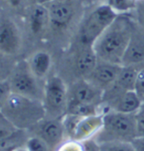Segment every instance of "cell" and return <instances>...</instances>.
<instances>
[{"mask_svg": "<svg viewBox=\"0 0 144 151\" xmlns=\"http://www.w3.org/2000/svg\"><path fill=\"white\" fill-rule=\"evenodd\" d=\"M49 34L60 48L68 47L76 34L86 7L78 0H53L47 4Z\"/></svg>", "mask_w": 144, "mask_h": 151, "instance_id": "6da1fadb", "label": "cell"}, {"mask_svg": "<svg viewBox=\"0 0 144 151\" xmlns=\"http://www.w3.org/2000/svg\"><path fill=\"white\" fill-rule=\"evenodd\" d=\"M133 24L131 14H119L92 46L97 60L122 65Z\"/></svg>", "mask_w": 144, "mask_h": 151, "instance_id": "7a4b0ae2", "label": "cell"}, {"mask_svg": "<svg viewBox=\"0 0 144 151\" xmlns=\"http://www.w3.org/2000/svg\"><path fill=\"white\" fill-rule=\"evenodd\" d=\"M59 70L56 72L67 83L86 79L94 68L97 58L93 47L71 42L60 52Z\"/></svg>", "mask_w": 144, "mask_h": 151, "instance_id": "3957f363", "label": "cell"}, {"mask_svg": "<svg viewBox=\"0 0 144 151\" xmlns=\"http://www.w3.org/2000/svg\"><path fill=\"white\" fill-rule=\"evenodd\" d=\"M0 113L15 128L32 129L45 118L42 102L11 93L0 108Z\"/></svg>", "mask_w": 144, "mask_h": 151, "instance_id": "277c9868", "label": "cell"}, {"mask_svg": "<svg viewBox=\"0 0 144 151\" xmlns=\"http://www.w3.org/2000/svg\"><path fill=\"white\" fill-rule=\"evenodd\" d=\"M118 15L110 6L103 3L87 7L71 42L92 47L97 39Z\"/></svg>", "mask_w": 144, "mask_h": 151, "instance_id": "5b68a950", "label": "cell"}, {"mask_svg": "<svg viewBox=\"0 0 144 151\" xmlns=\"http://www.w3.org/2000/svg\"><path fill=\"white\" fill-rule=\"evenodd\" d=\"M137 137L135 114L108 110L103 113V126L93 137L98 144L105 142H131Z\"/></svg>", "mask_w": 144, "mask_h": 151, "instance_id": "8992f818", "label": "cell"}, {"mask_svg": "<svg viewBox=\"0 0 144 151\" xmlns=\"http://www.w3.org/2000/svg\"><path fill=\"white\" fill-rule=\"evenodd\" d=\"M42 102L46 118H63L67 113L68 84L56 72L52 73L44 82Z\"/></svg>", "mask_w": 144, "mask_h": 151, "instance_id": "52a82bcc", "label": "cell"}, {"mask_svg": "<svg viewBox=\"0 0 144 151\" xmlns=\"http://www.w3.org/2000/svg\"><path fill=\"white\" fill-rule=\"evenodd\" d=\"M9 82L11 93L42 101L44 83L32 73L27 61L15 68Z\"/></svg>", "mask_w": 144, "mask_h": 151, "instance_id": "ba28073f", "label": "cell"}, {"mask_svg": "<svg viewBox=\"0 0 144 151\" xmlns=\"http://www.w3.org/2000/svg\"><path fill=\"white\" fill-rule=\"evenodd\" d=\"M143 101L134 90L123 91L112 85L103 93V113L108 110L125 114H135L140 108Z\"/></svg>", "mask_w": 144, "mask_h": 151, "instance_id": "9c48e42d", "label": "cell"}, {"mask_svg": "<svg viewBox=\"0 0 144 151\" xmlns=\"http://www.w3.org/2000/svg\"><path fill=\"white\" fill-rule=\"evenodd\" d=\"M32 129H34L35 135L42 138L53 151L67 139L63 124V118L52 119L45 117Z\"/></svg>", "mask_w": 144, "mask_h": 151, "instance_id": "30bf717a", "label": "cell"}, {"mask_svg": "<svg viewBox=\"0 0 144 151\" xmlns=\"http://www.w3.org/2000/svg\"><path fill=\"white\" fill-rule=\"evenodd\" d=\"M22 35L16 23L9 18L0 19V54L13 56L22 48Z\"/></svg>", "mask_w": 144, "mask_h": 151, "instance_id": "8fae6325", "label": "cell"}, {"mask_svg": "<svg viewBox=\"0 0 144 151\" xmlns=\"http://www.w3.org/2000/svg\"><path fill=\"white\" fill-rule=\"evenodd\" d=\"M122 65L133 67L139 70L144 68V31L135 21Z\"/></svg>", "mask_w": 144, "mask_h": 151, "instance_id": "7c38bea8", "label": "cell"}, {"mask_svg": "<svg viewBox=\"0 0 144 151\" xmlns=\"http://www.w3.org/2000/svg\"><path fill=\"white\" fill-rule=\"evenodd\" d=\"M103 91L97 88L86 79L76 80L68 84L69 101L89 104L102 107Z\"/></svg>", "mask_w": 144, "mask_h": 151, "instance_id": "4fadbf2b", "label": "cell"}, {"mask_svg": "<svg viewBox=\"0 0 144 151\" xmlns=\"http://www.w3.org/2000/svg\"><path fill=\"white\" fill-rule=\"evenodd\" d=\"M122 65L97 60L96 65L86 78L97 88L104 92L115 82Z\"/></svg>", "mask_w": 144, "mask_h": 151, "instance_id": "5bb4252c", "label": "cell"}, {"mask_svg": "<svg viewBox=\"0 0 144 151\" xmlns=\"http://www.w3.org/2000/svg\"><path fill=\"white\" fill-rule=\"evenodd\" d=\"M27 65L32 73L41 82L52 74L54 67V56L46 49H38L29 56L27 60Z\"/></svg>", "mask_w": 144, "mask_h": 151, "instance_id": "9a60e30c", "label": "cell"}, {"mask_svg": "<svg viewBox=\"0 0 144 151\" xmlns=\"http://www.w3.org/2000/svg\"><path fill=\"white\" fill-rule=\"evenodd\" d=\"M28 27L31 33L37 37L49 34V14L47 5L32 4L28 14Z\"/></svg>", "mask_w": 144, "mask_h": 151, "instance_id": "2e32d148", "label": "cell"}, {"mask_svg": "<svg viewBox=\"0 0 144 151\" xmlns=\"http://www.w3.org/2000/svg\"><path fill=\"white\" fill-rule=\"evenodd\" d=\"M103 126V113L81 117L77 122L70 139L84 142L96 136Z\"/></svg>", "mask_w": 144, "mask_h": 151, "instance_id": "e0dca14e", "label": "cell"}, {"mask_svg": "<svg viewBox=\"0 0 144 151\" xmlns=\"http://www.w3.org/2000/svg\"><path fill=\"white\" fill-rule=\"evenodd\" d=\"M138 71L139 70L136 68L122 65L114 85L123 91L134 90Z\"/></svg>", "mask_w": 144, "mask_h": 151, "instance_id": "ac0fdd59", "label": "cell"}, {"mask_svg": "<svg viewBox=\"0 0 144 151\" xmlns=\"http://www.w3.org/2000/svg\"><path fill=\"white\" fill-rule=\"evenodd\" d=\"M102 113H103V110L101 106L69 101L66 114H71L80 117H86L97 115V114H102Z\"/></svg>", "mask_w": 144, "mask_h": 151, "instance_id": "d6986e66", "label": "cell"}, {"mask_svg": "<svg viewBox=\"0 0 144 151\" xmlns=\"http://www.w3.org/2000/svg\"><path fill=\"white\" fill-rule=\"evenodd\" d=\"M25 131L17 129L11 135L0 139V151L13 150L17 149L22 142H27V140H24Z\"/></svg>", "mask_w": 144, "mask_h": 151, "instance_id": "ffe728a7", "label": "cell"}, {"mask_svg": "<svg viewBox=\"0 0 144 151\" xmlns=\"http://www.w3.org/2000/svg\"><path fill=\"white\" fill-rule=\"evenodd\" d=\"M103 4L110 6L116 14H130L135 9L136 4L133 0H103Z\"/></svg>", "mask_w": 144, "mask_h": 151, "instance_id": "44dd1931", "label": "cell"}, {"mask_svg": "<svg viewBox=\"0 0 144 151\" xmlns=\"http://www.w3.org/2000/svg\"><path fill=\"white\" fill-rule=\"evenodd\" d=\"M99 151H137L130 142H105L99 144Z\"/></svg>", "mask_w": 144, "mask_h": 151, "instance_id": "7402d4cb", "label": "cell"}, {"mask_svg": "<svg viewBox=\"0 0 144 151\" xmlns=\"http://www.w3.org/2000/svg\"><path fill=\"white\" fill-rule=\"evenodd\" d=\"M25 148L27 151H53L42 138L36 135L28 137Z\"/></svg>", "mask_w": 144, "mask_h": 151, "instance_id": "603a6c76", "label": "cell"}, {"mask_svg": "<svg viewBox=\"0 0 144 151\" xmlns=\"http://www.w3.org/2000/svg\"><path fill=\"white\" fill-rule=\"evenodd\" d=\"M54 151H85L84 144L75 139H65Z\"/></svg>", "mask_w": 144, "mask_h": 151, "instance_id": "cb8c5ba5", "label": "cell"}, {"mask_svg": "<svg viewBox=\"0 0 144 151\" xmlns=\"http://www.w3.org/2000/svg\"><path fill=\"white\" fill-rule=\"evenodd\" d=\"M134 21L144 31V1L141 0L136 4L135 9L130 13Z\"/></svg>", "mask_w": 144, "mask_h": 151, "instance_id": "d4e9b609", "label": "cell"}, {"mask_svg": "<svg viewBox=\"0 0 144 151\" xmlns=\"http://www.w3.org/2000/svg\"><path fill=\"white\" fill-rule=\"evenodd\" d=\"M137 122V137H144V102L142 103L140 108L135 113Z\"/></svg>", "mask_w": 144, "mask_h": 151, "instance_id": "484cf974", "label": "cell"}, {"mask_svg": "<svg viewBox=\"0 0 144 151\" xmlns=\"http://www.w3.org/2000/svg\"><path fill=\"white\" fill-rule=\"evenodd\" d=\"M134 91L141 100L144 102V68L138 71Z\"/></svg>", "mask_w": 144, "mask_h": 151, "instance_id": "4316f807", "label": "cell"}, {"mask_svg": "<svg viewBox=\"0 0 144 151\" xmlns=\"http://www.w3.org/2000/svg\"><path fill=\"white\" fill-rule=\"evenodd\" d=\"M11 93V88L9 80L0 81V108L6 101L9 95Z\"/></svg>", "mask_w": 144, "mask_h": 151, "instance_id": "83f0119b", "label": "cell"}, {"mask_svg": "<svg viewBox=\"0 0 144 151\" xmlns=\"http://www.w3.org/2000/svg\"><path fill=\"white\" fill-rule=\"evenodd\" d=\"M16 130H17V128H15L12 124L8 122L7 120L5 121V122H3V123L0 122V139L11 135Z\"/></svg>", "mask_w": 144, "mask_h": 151, "instance_id": "f1b7e54d", "label": "cell"}, {"mask_svg": "<svg viewBox=\"0 0 144 151\" xmlns=\"http://www.w3.org/2000/svg\"><path fill=\"white\" fill-rule=\"evenodd\" d=\"M85 151H99V144L94 138H91L82 142Z\"/></svg>", "mask_w": 144, "mask_h": 151, "instance_id": "f546056e", "label": "cell"}, {"mask_svg": "<svg viewBox=\"0 0 144 151\" xmlns=\"http://www.w3.org/2000/svg\"><path fill=\"white\" fill-rule=\"evenodd\" d=\"M130 143L137 151H144V137H137Z\"/></svg>", "mask_w": 144, "mask_h": 151, "instance_id": "4dcf8cb0", "label": "cell"}, {"mask_svg": "<svg viewBox=\"0 0 144 151\" xmlns=\"http://www.w3.org/2000/svg\"><path fill=\"white\" fill-rule=\"evenodd\" d=\"M78 1L86 8L103 3V0H78Z\"/></svg>", "mask_w": 144, "mask_h": 151, "instance_id": "1f68e13d", "label": "cell"}, {"mask_svg": "<svg viewBox=\"0 0 144 151\" xmlns=\"http://www.w3.org/2000/svg\"><path fill=\"white\" fill-rule=\"evenodd\" d=\"M9 6L13 8H19L24 3V0H5Z\"/></svg>", "mask_w": 144, "mask_h": 151, "instance_id": "d6a6232c", "label": "cell"}, {"mask_svg": "<svg viewBox=\"0 0 144 151\" xmlns=\"http://www.w3.org/2000/svg\"><path fill=\"white\" fill-rule=\"evenodd\" d=\"M32 4H39V5H47L53 0H30Z\"/></svg>", "mask_w": 144, "mask_h": 151, "instance_id": "836d02e7", "label": "cell"}, {"mask_svg": "<svg viewBox=\"0 0 144 151\" xmlns=\"http://www.w3.org/2000/svg\"><path fill=\"white\" fill-rule=\"evenodd\" d=\"M11 151H27V149L25 148V149H21V148H17V149H15V150H13Z\"/></svg>", "mask_w": 144, "mask_h": 151, "instance_id": "e575fe53", "label": "cell"}, {"mask_svg": "<svg viewBox=\"0 0 144 151\" xmlns=\"http://www.w3.org/2000/svg\"><path fill=\"white\" fill-rule=\"evenodd\" d=\"M133 1H134L135 3H137V2H139V1H141V0H133Z\"/></svg>", "mask_w": 144, "mask_h": 151, "instance_id": "d590c367", "label": "cell"}, {"mask_svg": "<svg viewBox=\"0 0 144 151\" xmlns=\"http://www.w3.org/2000/svg\"><path fill=\"white\" fill-rule=\"evenodd\" d=\"M143 1H144V0H143Z\"/></svg>", "mask_w": 144, "mask_h": 151, "instance_id": "8d00e7d4", "label": "cell"}]
</instances>
